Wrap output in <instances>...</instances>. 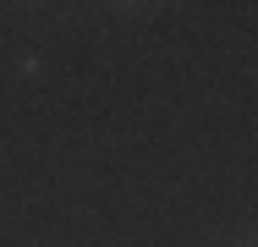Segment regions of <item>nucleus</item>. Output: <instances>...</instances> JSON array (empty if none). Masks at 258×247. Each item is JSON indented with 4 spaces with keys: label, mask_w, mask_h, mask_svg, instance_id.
Masks as SVG:
<instances>
[]
</instances>
